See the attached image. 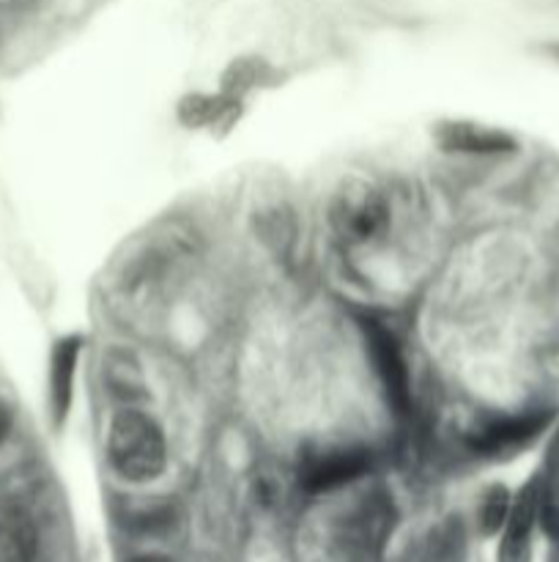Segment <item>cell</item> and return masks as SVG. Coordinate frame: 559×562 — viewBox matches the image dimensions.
<instances>
[{
	"mask_svg": "<svg viewBox=\"0 0 559 562\" xmlns=\"http://www.w3.org/2000/svg\"><path fill=\"white\" fill-rule=\"evenodd\" d=\"M104 453L121 481L151 483L168 467V439L151 415L126 406L110 420Z\"/></svg>",
	"mask_w": 559,
	"mask_h": 562,
	"instance_id": "cell-1",
	"label": "cell"
},
{
	"mask_svg": "<svg viewBox=\"0 0 559 562\" xmlns=\"http://www.w3.org/2000/svg\"><path fill=\"white\" fill-rule=\"evenodd\" d=\"M398 525L392 494L367 488L345 505L332 525V552L340 562H376Z\"/></svg>",
	"mask_w": 559,
	"mask_h": 562,
	"instance_id": "cell-2",
	"label": "cell"
},
{
	"mask_svg": "<svg viewBox=\"0 0 559 562\" xmlns=\"http://www.w3.org/2000/svg\"><path fill=\"white\" fill-rule=\"evenodd\" d=\"M329 228L343 245L365 247L389 225V203L370 181H349L329 201Z\"/></svg>",
	"mask_w": 559,
	"mask_h": 562,
	"instance_id": "cell-3",
	"label": "cell"
},
{
	"mask_svg": "<svg viewBox=\"0 0 559 562\" xmlns=\"http://www.w3.org/2000/svg\"><path fill=\"white\" fill-rule=\"evenodd\" d=\"M370 450L360 448V445L323 442L305 448V453L299 456L296 477H299V486L307 494H321L360 481L362 475L370 472Z\"/></svg>",
	"mask_w": 559,
	"mask_h": 562,
	"instance_id": "cell-4",
	"label": "cell"
},
{
	"mask_svg": "<svg viewBox=\"0 0 559 562\" xmlns=\"http://www.w3.org/2000/svg\"><path fill=\"white\" fill-rule=\"evenodd\" d=\"M362 333H365V349L370 355L373 371H376L378 384H381L384 398H387V404L392 406V412L398 417L409 415L411 376L398 335L387 324L376 322V318H365L362 322Z\"/></svg>",
	"mask_w": 559,
	"mask_h": 562,
	"instance_id": "cell-5",
	"label": "cell"
},
{
	"mask_svg": "<svg viewBox=\"0 0 559 562\" xmlns=\"http://www.w3.org/2000/svg\"><path fill=\"white\" fill-rule=\"evenodd\" d=\"M551 409H532L521 412V415L493 417V420H486L477 428H471L466 442H469L471 453H477L480 459H504V456L518 453L526 445L535 442L551 426Z\"/></svg>",
	"mask_w": 559,
	"mask_h": 562,
	"instance_id": "cell-6",
	"label": "cell"
},
{
	"mask_svg": "<svg viewBox=\"0 0 559 562\" xmlns=\"http://www.w3.org/2000/svg\"><path fill=\"white\" fill-rule=\"evenodd\" d=\"M540 481L543 477H532L510 505L499 562H532V530L540 519Z\"/></svg>",
	"mask_w": 559,
	"mask_h": 562,
	"instance_id": "cell-7",
	"label": "cell"
},
{
	"mask_svg": "<svg viewBox=\"0 0 559 562\" xmlns=\"http://www.w3.org/2000/svg\"><path fill=\"white\" fill-rule=\"evenodd\" d=\"M38 554V530L22 503L0 497V562H33Z\"/></svg>",
	"mask_w": 559,
	"mask_h": 562,
	"instance_id": "cell-8",
	"label": "cell"
},
{
	"mask_svg": "<svg viewBox=\"0 0 559 562\" xmlns=\"http://www.w3.org/2000/svg\"><path fill=\"white\" fill-rule=\"evenodd\" d=\"M80 355V335H66V338H60L58 344L53 346V357H49V409H53L55 426H60L71 409Z\"/></svg>",
	"mask_w": 559,
	"mask_h": 562,
	"instance_id": "cell-9",
	"label": "cell"
},
{
	"mask_svg": "<svg viewBox=\"0 0 559 562\" xmlns=\"http://www.w3.org/2000/svg\"><path fill=\"white\" fill-rule=\"evenodd\" d=\"M436 143L444 151L458 154H504L515 148V140L507 132L471 124V121H444V124H438Z\"/></svg>",
	"mask_w": 559,
	"mask_h": 562,
	"instance_id": "cell-10",
	"label": "cell"
},
{
	"mask_svg": "<svg viewBox=\"0 0 559 562\" xmlns=\"http://www.w3.org/2000/svg\"><path fill=\"white\" fill-rule=\"evenodd\" d=\"M239 119V99L228 93H192L179 102V121L190 130H214L230 126Z\"/></svg>",
	"mask_w": 559,
	"mask_h": 562,
	"instance_id": "cell-11",
	"label": "cell"
},
{
	"mask_svg": "<svg viewBox=\"0 0 559 562\" xmlns=\"http://www.w3.org/2000/svg\"><path fill=\"white\" fill-rule=\"evenodd\" d=\"M102 376L113 398L135 401L146 395V382H142L140 362H137L129 351H121V349L107 351Z\"/></svg>",
	"mask_w": 559,
	"mask_h": 562,
	"instance_id": "cell-12",
	"label": "cell"
},
{
	"mask_svg": "<svg viewBox=\"0 0 559 562\" xmlns=\"http://www.w3.org/2000/svg\"><path fill=\"white\" fill-rule=\"evenodd\" d=\"M266 75H269V66L263 64L261 58L233 60V64H230L223 75V93H228V97H233V99H241L247 91H252V88H255Z\"/></svg>",
	"mask_w": 559,
	"mask_h": 562,
	"instance_id": "cell-13",
	"label": "cell"
},
{
	"mask_svg": "<svg viewBox=\"0 0 559 562\" xmlns=\"http://www.w3.org/2000/svg\"><path fill=\"white\" fill-rule=\"evenodd\" d=\"M510 505H513V497H510L507 488L504 486L488 488L486 497H482L480 503V527L486 536H493V532L502 530L504 521H507Z\"/></svg>",
	"mask_w": 559,
	"mask_h": 562,
	"instance_id": "cell-14",
	"label": "cell"
},
{
	"mask_svg": "<svg viewBox=\"0 0 559 562\" xmlns=\"http://www.w3.org/2000/svg\"><path fill=\"white\" fill-rule=\"evenodd\" d=\"M9 431H11V415L9 409L0 404V448H3V442L9 439Z\"/></svg>",
	"mask_w": 559,
	"mask_h": 562,
	"instance_id": "cell-15",
	"label": "cell"
},
{
	"mask_svg": "<svg viewBox=\"0 0 559 562\" xmlns=\"http://www.w3.org/2000/svg\"><path fill=\"white\" fill-rule=\"evenodd\" d=\"M132 562H170V560L157 558V554H142V558H135Z\"/></svg>",
	"mask_w": 559,
	"mask_h": 562,
	"instance_id": "cell-16",
	"label": "cell"
},
{
	"mask_svg": "<svg viewBox=\"0 0 559 562\" xmlns=\"http://www.w3.org/2000/svg\"><path fill=\"white\" fill-rule=\"evenodd\" d=\"M557 53H559V47H557Z\"/></svg>",
	"mask_w": 559,
	"mask_h": 562,
	"instance_id": "cell-17",
	"label": "cell"
}]
</instances>
